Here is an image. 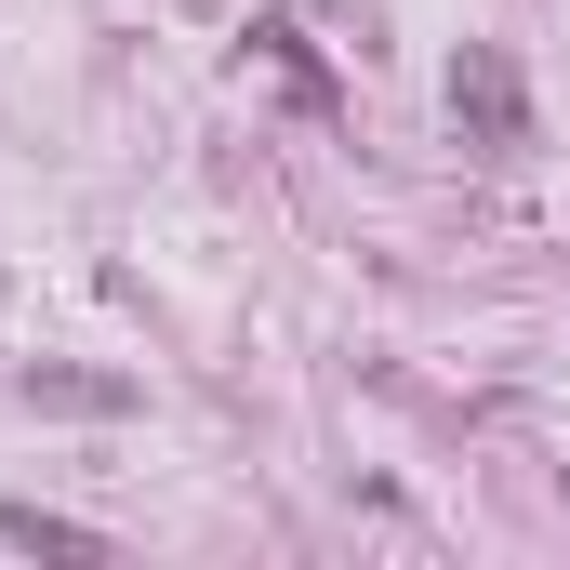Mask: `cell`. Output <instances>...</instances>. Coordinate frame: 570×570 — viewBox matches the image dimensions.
Returning <instances> with one entry per match:
<instances>
[{
	"instance_id": "obj_1",
	"label": "cell",
	"mask_w": 570,
	"mask_h": 570,
	"mask_svg": "<svg viewBox=\"0 0 570 570\" xmlns=\"http://www.w3.org/2000/svg\"><path fill=\"white\" fill-rule=\"evenodd\" d=\"M451 120H464L478 146H531V94H518V67H504V53H464V67H451Z\"/></svg>"
},
{
	"instance_id": "obj_2",
	"label": "cell",
	"mask_w": 570,
	"mask_h": 570,
	"mask_svg": "<svg viewBox=\"0 0 570 570\" xmlns=\"http://www.w3.org/2000/svg\"><path fill=\"white\" fill-rule=\"evenodd\" d=\"M0 544H27V558H107L80 518H40V504H0Z\"/></svg>"
}]
</instances>
